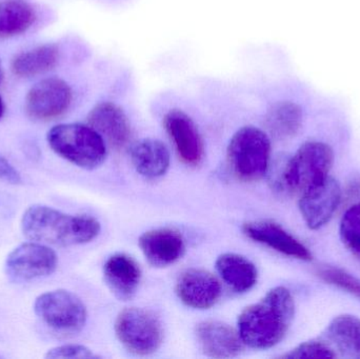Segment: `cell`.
<instances>
[{"label":"cell","mask_w":360,"mask_h":359,"mask_svg":"<svg viewBox=\"0 0 360 359\" xmlns=\"http://www.w3.org/2000/svg\"><path fill=\"white\" fill-rule=\"evenodd\" d=\"M294 315L293 295L285 287H276L241 312L239 335L243 344L252 349H270L285 339Z\"/></svg>","instance_id":"1"},{"label":"cell","mask_w":360,"mask_h":359,"mask_svg":"<svg viewBox=\"0 0 360 359\" xmlns=\"http://www.w3.org/2000/svg\"><path fill=\"white\" fill-rule=\"evenodd\" d=\"M21 231L25 237L48 246L88 244L98 236L101 223L86 215H71L46 204H33L23 213Z\"/></svg>","instance_id":"2"},{"label":"cell","mask_w":360,"mask_h":359,"mask_svg":"<svg viewBox=\"0 0 360 359\" xmlns=\"http://www.w3.org/2000/svg\"><path fill=\"white\" fill-rule=\"evenodd\" d=\"M46 141L57 155L84 170L98 168L107 157L105 139L89 124H57Z\"/></svg>","instance_id":"3"},{"label":"cell","mask_w":360,"mask_h":359,"mask_svg":"<svg viewBox=\"0 0 360 359\" xmlns=\"http://www.w3.org/2000/svg\"><path fill=\"white\" fill-rule=\"evenodd\" d=\"M334 162L332 148L321 141H307L283 164L278 185L289 193H304L329 177Z\"/></svg>","instance_id":"4"},{"label":"cell","mask_w":360,"mask_h":359,"mask_svg":"<svg viewBox=\"0 0 360 359\" xmlns=\"http://www.w3.org/2000/svg\"><path fill=\"white\" fill-rule=\"evenodd\" d=\"M226 160L231 172L239 181L253 183L268 173L271 141L262 129L253 126L239 129L229 143Z\"/></svg>","instance_id":"5"},{"label":"cell","mask_w":360,"mask_h":359,"mask_svg":"<svg viewBox=\"0 0 360 359\" xmlns=\"http://www.w3.org/2000/svg\"><path fill=\"white\" fill-rule=\"evenodd\" d=\"M36 316L55 332L74 335L82 332L88 320V312L82 299L70 291H48L34 303Z\"/></svg>","instance_id":"6"},{"label":"cell","mask_w":360,"mask_h":359,"mask_svg":"<svg viewBox=\"0 0 360 359\" xmlns=\"http://www.w3.org/2000/svg\"><path fill=\"white\" fill-rule=\"evenodd\" d=\"M115 332L122 345L135 355H151L164 341L160 320L141 308H128L120 312L116 318Z\"/></svg>","instance_id":"7"},{"label":"cell","mask_w":360,"mask_h":359,"mask_svg":"<svg viewBox=\"0 0 360 359\" xmlns=\"http://www.w3.org/2000/svg\"><path fill=\"white\" fill-rule=\"evenodd\" d=\"M58 263L56 253L48 244L31 242L19 244L6 256L4 272L12 282L25 284L54 273Z\"/></svg>","instance_id":"8"},{"label":"cell","mask_w":360,"mask_h":359,"mask_svg":"<svg viewBox=\"0 0 360 359\" xmlns=\"http://www.w3.org/2000/svg\"><path fill=\"white\" fill-rule=\"evenodd\" d=\"M72 100L73 92L67 81L46 78L30 89L25 97V111L33 120L49 122L63 115Z\"/></svg>","instance_id":"9"},{"label":"cell","mask_w":360,"mask_h":359,"mask_svg":"<svg viewBox=\"0 0 360 359\" xmlns=\"http://www.w3.org/2000/svg\"><path fill=\"white\" fill-rule=\"evenodd\" d=\"M300 195V213L311 230H319L327 225L342 202L340 183L330 176Z\"/></svg>","instance_id":"10"},{"label":"cell","mask_w":360,"mask_h":359,"mask_svg":"<svg viewBox=\"0 0 360 359\" xmlns=\"http://www.w3.org/2000/svg\"><path fill=\"white\" fill-rule=\"evenodd\" d=\"M164 126L182 162L198 166L205 156V145L192 118L181 110H171L165 115Z\"/></svg>","instance_id":"11"},{"label":"cell","mask_w":360,"mask_h":359,"mask_svg":"<svg viewBox=\"0 0 360 359\" xmlns=\"http://www.w3.org/2000/svg\"><path fill=\"white\" fill-rule=\"evenodd\" d=\"M180 301L193 309L207 310L221 296V286L217 278L201 269H188L180 274L176 282Z\"/></svg>","instance_id":"12"},{"label":"cell","mask_w":360,"mask_h":359,"mask_svg":"<svg viewBox=\"0 0 360 359\" xmlns=\"http://www.w3.org/2000/svg\"><path fill=\"white\" fill-rule=\"evenodd\" d=\"M92 126L105 141L116 150L124 149L132 136L130 120L124 110L111 101H103L95 105L88 118Z\"/></svg>","instance_id":"13"},{"label":"cell","mask_w":360,"mask_h":359,"mask_svg":"<svg viewBox=\"0 0 360 359\" xmlns=\"http://www.w3.org/2000/svg\"><path fill=\"white\" fill-rule=\"evenodd\" d=\"M243 232L250 240L264 244L281 254L300 261H312V253L297 238L273 221H253L243 226Z\"/></svg>","instance_id":"14"},{"label":"cell","mask_w":360,"mask_h":359,"mask_svg":"<svg viewBox=\"0 0 360 359\" xmlns=\"http://www.w3.org/2000/svg\"><path fill=\"white\" fill-rule=\"evenodd\" d=\"M196 339L201 351L214 358H235L243 351L245 345L235 329L217 320L198 324Z\"/></svg>","instance_id":"15"},{"label":"cell","mask_w":360,"mask_h":359,"mask_svg":"<svg viewBox=\"0 0 360 359\" xmlns=\"http://www.w3.org/2000/svg\"><path fill=\"white\" fill-rule=\"evenodd\" d=\"M139 247L150 265L166 268L181 259L186 242L179 231L165 228L146 232L139 238Z\"/></svg>","instance_id":"16"},{"label":"cell","mask_w":360,"mask_h":359,"mask_svg":"<svg viewBox=\"0 0 360 359\" xmlns=\"http://www.w3.org/2000/svg\"><path fill=\"white\" fill-rule=\"evenodd\" d=\"M105 284L122 301H129L136 294L141 280L139 263L126 254L112 255L103 266Z\"/></svg>","instance_id":"17"},{"label":"cell","mask_w":360,"mask_h":359,"mask_svg":"<svg viewBox=\"0 0 360 359\" xmlns=\"http://www.w3.org/2000/svg\"><path fill=\"white\" fill-rule=\"evenodd\" d=\"M131 160L141 176L148 179L160 178L170 168V152L158 139H141L133 145Z\"/></svg>","instance_id":"18"},{"label":"cell","mask_w":360,"mask_h":359,"mask_svg":"<svg viewBox=\"0 0 360 359\" xmlns=\"http://www.w3.org/2000/svg\"><path fill=\"white\" fill-rule=\"evenodd\" d=\"M216 269L222 280L237 293L248 292L257 282L255 265L243 255L235 253L220 255L216 261Z\"/></svg>","instance_id":"19"},{"label":"cell","mask_w":360,"mask_h":359,"mask_svg":"<svg viewBox=\"0 0 360 359\" xmlns=\"http://www.w3.org/2000/svg\"><path fill=\"white\" fill-rule=\"evenodd\" d=\"M326 339L336 354L360 358V320L356 316L342 314L332 320L326 330Z\"/></svg>","instance_id":"20"},{"label":"cell","mask_w":360,"mask_h":359,"mask_svg":"<svg viewBox=\"0 0 360 359\" xmlns=\"http://www.w3.org/2000/svg\"><path fill=\"white\" fill-rule=\"evenodd\" d=\"M58 61L57 46L44 44L16 55L11 63V70L17 77H34L54 69Z\"/></svg>","instance_id":"21"},{"label":"cell","mask_w":360,"mask_h":359,"mask_svg":"<svg viewBox=\"0 0 360 359\" xmlns=\"http://www.w3.org/2000/svg\"><path fill=\"white\" fill-rule=\"evenodd\" d=\"M264 124L274 138L279 141L292 138L302 128V109L292 101H279L269 109Z\"/></svg>","instance_id":"22"},{"label":"cell","mask_w":360,"mask_h":359,"mask_svg":"<svg viewBox=\"0 0 360 359\" xmlns=\"http://www.w3.org/2000/svg\"><path fill=\"white\" fill-rule=\"evenodd\" d=\"M35 20V10L25 0L0 1V39L25 33Z\"/></svg>","instance_id":"23"},{"label":"cell","mask_w":360,"mask_h":359,"mask_svg":"<svg viewBox=\"0 0 360 359\" xmlns=\"http://www.w3.org/2000/svg\"><path fill=\"white\" fill-rule=\"evenodd\" d=\"M340 235L349 252L360 261V204L345 212L340 221Z\"/></svg>","instance_id":"24"},{"label":"cell","mask_w":360,"mask_h":359,"mask_svg":"<svg viewBox=\"0 0 360 359\" xmlns=\"http://www.w3.org/2000/svg\"><path fill=\"white\" fill-rule=\"evenodd\" d=\"M317 275L327 284L349 293L360 301V280L346 270L332 266H323L317 270Z\"/></svg>","instance_id":"25"},{"label":"cell","mask_w":360,"mask_h":359,"mask_svg":"<svg viewBox=\"0 0 360 359\" xmlns=\"http://www.w3.org/2000/svg\"><path fill=\"white\" fill-rule=\"evenodd\" d=\"M283 358H336L338 354L327 341L311 339L300 344L289 353L283 355Z\"/></svg>","instance_id":"26"},{"label":"cell","mask_w":360,"mask_h":359,"mask_svg":"<svg viewBox=\"0 0 360 359\" xmlns=\"http://www.w3.org/2000/svg\"><path fill=\"white\" fill-rule=\"evenodd\" d=\"M44 358H96L92 350L82 345H63L53 348L46 352Z\"/></svg>","instance_id":"27"},{"label":"cell","mask_w":360,"mask_h":359,"mask_svg":"<svg viewBox=\"0 0 360 359\" xmlns=\"http://www.w3.org/2000/svg\"><path fill=\"white\" fill-rule=\"evenodd\" d=\"M0 181L10 185H20L22 183L20 173L1 154H0Z\"/></svg>","instance_id":"28"},{"label":"cell","mask_w":360,"mask_h":359,"mask_svg":"<svg viewBox=\"0 0 360 359\" xmlns=\"http://www.w3.org/2000/svg\"><path fill=\"white\" fill-rule=\"evenodd\" d=\"M4 100H2L1 97H0V118L4 116Z\"/></svg>","instance_id":"29"},{"label":"cell","mask_w":360,"mask_h":359,"mask_svg":"<svg viewBox=\"0 0 360 359\" xmlns=\"http://www.w3.org/2000/svg\"><path fill=\"white\" fill-rule=\"evenodd\" d=\"M2 80V69H1V65H0V84H1Z\"/></svg>","instance_id":"30"}]
</instances>
